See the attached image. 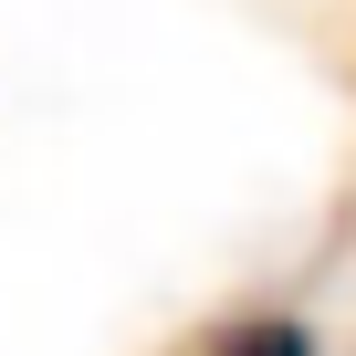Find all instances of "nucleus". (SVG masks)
Here are the masks:
<instances>
[{
  "label": "nucleus",
  "instance_id": "nucleus-1",
  "mask_svg": "<svg viewBox=\"0 0 356 356\" xmlns=\"http://www.w3.org/2000/svg\"><path fill=\"white\" fill-rule=\"evenodd\" d=\"M220 356H314V325H304V314H252Z\"/></svg>",
  "mask_w": 356,
  "mask_h": 356
}]
</instances>
